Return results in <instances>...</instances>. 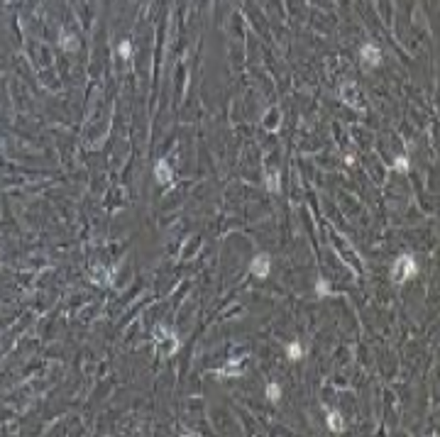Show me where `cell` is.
<instances>
[{"mask_svg":"<svg viewBox=\"0 0 440 437\" xmlns=\"http://www.w3.org/2000/svg\"><path fill=\"white\" fill-rule=\"evenodd\" d=\"M416 274H418V264H416V257H413V254H401V257L394 262V269H391L394 284H406V281L413 279Z\"/></svg>","mask_w":440,"mask_h":437,"instance_id":"cell-1","label":"cell"},{"mask_svg":"<svg viewBox=\"0 0 440 437\" xmlns=\"http://www.w3.org/2000/svg\"><path fill=\"white\" fill-rule=\"evenodd\" d=\"M154 342L164 349V354H176V349H179L176 335H174L172 330H167L164 325H157V327H154Z\"/></svg>","mask_w":440,"mask_h":437,"instance_id":"cell-2","label":"cell"},{"mask_svg":"<svg viewBox=\"0 0 440 437\" xmlns=\"http://www.w3.org/2000/svg\"><path fill=\"white\" fill-rule=\"evenodd\" d=\"M249 271L257 276V279H267L269 271H271V259L267 254H257L252 262H249Z\"/></svg>","mask_w":440,"mask_h":437,"instance_id":"cell-3","label":"cell"},{"mask_svg":"<svg viewBox=\"0 0 440 437\" xmlns=\"http://www.w3.org/2000/svg\"><path fill=\"white\" fill-rule=\"evenodd\" d=\"M340 95H343V100L350 105V108H355V110H364V105L360 103V91H357V86L355 83H345L343 88H340Z\"/></svg>","mask_w":440,"mask_h":437,"instance_id":"cell-4","label":"cell"},{"mask_svg":"<svg viewBox=\"0 0 440 437\" xmlns=\"http://www.w3.org/2000/svg\"><path fill=\"white\" fill-rule=\"evenodd\" d=\"M154 178H157L159 186H169L174 181V171H172V166H169L167 159H159V161L154 164Z\"/></svg>","mask_w":440,"mask_h":437,"instance_id":"cell-5","label":"cell"},{"mask_svg":"<svg viewBox=\"0 0 440 437\" xmlns=\"http://www.w3.org/2000/svg\"><path fill=\"white\" fill-rule=\"evenodd\" d=\"M362 64L367 69H377L382 64V52L377 44H364L362 47Z\"/></svg>","mask_w":440,"mask_h":437,"instance_id":"cell-6","label":"cell"},{"mask_svg":"<svg viewBox=\"0 0 440 437\" xmlns=\"http://www.w3.org/2000/svg\"><path fill=\"white\" fill-rule=\"evenodd\" d=\"M113 274H115V269H108V266H96V269H93V274H91L88 279H91V284L110 286V284H113Z\"/></svg>","mask_w":440,"mask_h":437,"instance_id":"cell-7","label":"cell"},{"mask_svg":"<svg viewBox=\"0 0 440 437\" xmlns=\"http://www.w3.org/2000/svg\"><path fill=\"white\" fill-rule=\"evenodd\" d=\"M247 357L249 354H240V357H235L228 366L218 369V374H220V376H240V374H242V364L247 361Z\"/></svg>","mask_w":440,"mask_h":437,"instance_id":"cell-8","label":"cell"},{"mask_svg":"<svg viewBox=\"0 0 440 437\" xmlns=\"http://www.w3.org/2000/svg\"><path fill=\"white\" fill-rule=\"evenodd\" d=\"M328 427H330V432H335V435H340L345 430V418H343V413L340 410H328Z\"/></svg>","mask_w":440,"mask_h":437,"instance_id":"cell-9","label":"cell"},{"mask_svg":"<svg viewBox=\"0 0 440 437\" xmlns=\"http://www.w3.org/2000/svg\"><path fill=\"white\" fill-rule=\"evenodd\" d=\"M264 186H267V190H271V193H279V188H281V176H279V171H269L267 178H264Z\"/></svg>","mask_w":440,"mask_h":437,"instance_id":"cell-10","label":"cell"},{"mask_svg":"<svg viewBox=\"0 0 440 437\" xmlns=\"http://www.w3.org/2000/svg\"><path fill=\"white\" fill-rule=\"evenodd\" d=\"M304 354H306V352H304V347H301V342H296V340H294V342L286 347V357H288L291 361L304 359Z\"/></svg>","mask_w":440,"mask_h":437,"instance_id":"cell-11","label":"cell"},{"mask_svg":"<svg viewBox=\"0 0 440 437\" xmlns=\"http://www.w3.org/2000/svg\"><path fill=\"white\" fill-rule=\"evenodd\" d=\"M267 400H271V403H279L281 400V386L279 383H267Z\"/></svg>","mask_w":440,"mask_h":437,"instance_id":"cell-12","label":"cell"},{"mask_svg":"<svg viewBox=\"0 0 440 437\" xmlns=\"http://www.w3.org/2000/svg\"><path fill=\"white\" fill-rule=\"evenodd\" d=\"M316 293H318L321 298L330 296V284H328L326 279H318V281H316Z\"/></svg>","mask_w":440,"mask_h":437,"instance_id":"cell-13","label":"cell"},{"mask_svg":"<svg viewBox=\"0 0 440 437\" xmlns=\"http://www.w3.org/2000/svg\"><path fill=\"white\" fill-rule=\"evenodd\" d=\"M61 47H64L66 52H74V49H76V47H78L76 37H69V35L64 32V35H61Z\"/></svg>","mask_w":440,"mask_h":437,"instance_id":"cell-14","label":"cell"},{"mask_svg":"<svg viewBox=\"0 0 440 437\" xmlns=\"http://www.w3.org/2000/svg\"><path fill=\"white\" fill-rule=\"evenodd\" d=\"M117 54H120L122 59H130V54H132V44H130V39L120 42V47H117Z\"/></svg>","mask_w":440,"mask_h":437,"instance_id":"cell-15","label":"cell"},{"mask_svg":"<svg viewBox=\"0 0 440 437\" xmlns=\"http://www.w3.org/2000/svg\"><path fill=\"white\" fill-rule=\"evenodd\" d=\"M394 171H399V173L408 171V159H406V156H396V161H394Z\"/></svg>","mask_w":440,"mask_h":437,"instance_id":"cell-16","label":"cell"}]
</instances>
